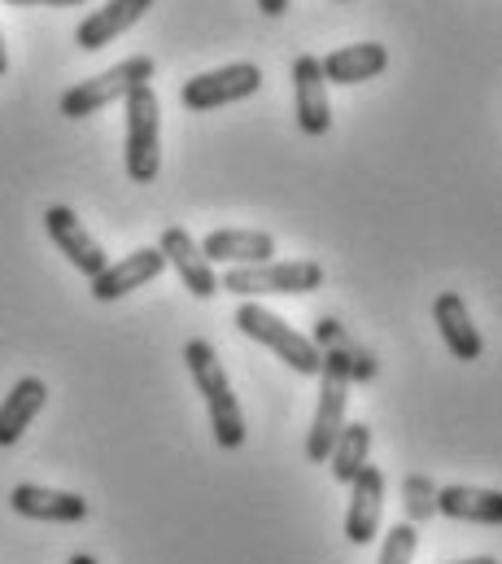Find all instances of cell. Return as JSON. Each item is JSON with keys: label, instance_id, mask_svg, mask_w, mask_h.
Here are the masks:
<instances>
[{"label": "cell", "instance_id": "7c38bea8", "mask_svg": "<svg viewBox=\"0 0 502 564\" xmlns=\"http://www.w3.org/2000/svg\"><path fill=\"white\" fill-rule=\"evenodd\" d=\"M157 250H162V259L179 272V281H184V289H188L193 297H215V293H219V272H215V263L201 254V246H197L184 228H166L162 241H157Z\"/></svg>", "mask_w": 502, "mask_h": 564}, {"label": "cell", "instance_id": "5b68a950", "mask_svg": "<svg viewBox=\"0 0 502 564\" xmlns=\"http://www.w3.org/2000/svg\"><path fill=\"white\" fill-rule=\"evenodd\" d=\"M162 171V101L153 84L127 93V175L153 184Z\"/></svg>", "mask_w": 502, "mask_h": 564}, {"label": "cell", "instance_id": "3957f363", "mask_svg": "<svg viewBox=\"0 0 502 564\" xmlns=\"http://www.w3.org/2000/svg\"><path fill=\"white\" fill-rule=\"evenodd\" d=\"M324 368H319V403H315V421L306 433V459L310 464H328L341 429H346V403H350V359L337 350H319Z\"/></svg>", "mask_w": 502, "mask_h": 564}, {"label": "cell", "instance_id": "8fae6325", "mask_svg": "<svg viewBox=\"0 0 502 564\" xmlns=\"http://www.w3.org/2000/svg\"><path fill=\"white\" fill-rule=\"evenodd\" d=\"M9 508L26 521H48V525H75L88 517V499L70 495V490H48V486H13L9 490Z\"/></svg>", "mask_w": 502, "mask_h": 564}, {"label": "cell", "instance_id": "5bb4252c", "mask_svg": "<svg viewBox=\"0 0 502 564\" xmlns=\"http://www.w3.org/2000/svg\"><path fill=\"white\" fill-rule=\"evenodd\" d=\"M380 508H384V473L363 464L359 477L350 481V512H346V539L354 547H368L376 539Z\"/></svg>", "mask_w": 502, "mask_h": 564}, {"label": "cell", "instance_id": "8992f818", "mask_svg": "<svg viewBox=\"0 0 502 564\" xmlns=\"http://www.w3.org/2000/svg\"><path fill=\"white\" fill-rule=\"evenodd\" d=\"M140 84H153V57H144V53H135L119 66L66 88L62 93V115L66 119H88V115H97V110H106L114 101H127V93L140 88Z\"/></svg>", "mask_w": 502, "mask_h": 564}, {"label": "cell", "instance_id": "484cf974", "mask_svg": "<svg viewBox=\"0 0 502 564\" xmlns=\"http://www.w3.org/2000/svg\"><path fill=\"white\" fill-rule=\"evenodd\" d=\"M9 75V44H4V31H0V79Z\"/></svg>", "mask_w": 502, "mask_h": 564}, {"label": "cell", "instance_id": "d4e9b609", "mask_svg": "<svg viewBox=\"0 0 502 564\" xmlns=\"http://www.w3.org/2000/svg\"><path fill=\"white\" fill-rule=\"evenodd\" d=\"M4 4H84V0H4Z\"/></svg>", "mask_w": 502, "mask_h": 564}, {"label": "cell", "instance_id": "d6986e66", "mask_svg": "<svg viewBox=\"0 0 502 564\" xmlns=\"http://www.w3.org/2000/svg\"><path fill=\"white\" fill-rule=\"evenodd\" d=\"M437 512L450 521H472V525H499L502 495L499 490H477V486H446L437 490Z\"/></svg>", "mask_w": 502, "mask_h": 564}, {"label": "cell", "instance_id": "277c9868", "mask_svg": "<svg viewBox=\"0 0 502 564\" xmlns=\"http://www.w3.org/2000/svg\"><path fill=\"white\" fill-rule=\"evenodd\" d=\"M237 328H241L245 337H253L258 346H266L275 359H284L293 372L319 377V368H324L319 346H315L306 333H297L293 324H284L275 311H266L262 302H241V306H237Z\"/></svg>", "mask_w": 502, "mask_h": 564}, {"label": "cell", "instance_id": "44dd1931", "mask_svg": "<svg viewBox=\"0 0 502 564\" xmlns=\"http://www.w3.org/2000/svg\"><path fill=\"white\" fill-rule=\"evenodd\" d=\"M319 350H337V355H346L350 359V381L359 377V381H368V377H376V364H372V355L368 350H359L354 346V337L337 324V319H319L315 324V337H310Z\"/></svg>", "mask_w": 502, "mask_h": 564}, {"label": "cell", "instance_id": "ba28073f", "mask_svg": "<svg viewBox=\"0 0 502 564\" xmlns=\"http://www.w3.org/2000/svg\"><path fill=\"white\" fill-rule=\"evenodd\" d=\"M44 232H48V237H53V246L70 259V268H79L88 281L106 272V263H110V259H106L101 241L84 228V219H79L70 206H48V210H44Z\"/></svg>", "mask_w": 502, "mask_h": 564}, {"label": "cell", "instance_id": "ac0fdd59", "mask_svg": "<svg viewBox=\"0 0 502 564\" xmlns=\"http://www.w3.org/2000/svg\"><path fill=\"white\" fill-rule=\"evenodd\" d=\"M44 403H48V386L40 377H22L0 403V446H13L31 429V421L44 412Z\"/></svg>", "mask_w": 502, "mask_h": 564}, {"label": "cell", "instance_id": "52a82bcc", "mask_svg": "<svg viewBox=\"0 0 502 564\" xmlns=\"http://www.w3.org/2000/svg\"><path fill=\"white\" fill-rule=\"evenodd\" d=\"M262 88V70L253 62H232V66H219V70H206V75H193L184 88H179V106L184 110H219V106H237Z\"/></svg>", "mask_w": 502, "mask_h": 564}, {"label": "cell", "instance_id": "7402d4cb", "mask_svg": "<svg viewBox=\"0 0 502 564\" xmlns=\"http://www.w3.org/2000/svg\"><path fill=\"white\" fill-rule=\"evenodd\" d=\"M406 517H411L406 525H419V521L437 517V486L428 477H419V473L406 477Z\"/></svg>", "mask_w": 502, "mask_h": 564}, {"label": "cell", "instance_id": "cb8c5ba5", "mask_svg": "<svg viewBox=\"0 0 502 564\" xmlns=\"http://www.w3.org/2000/svg\"><path fill=\"white\" fill-rule=\"evenodd\" d=\"M258 9H262L266 18H280V13H288V0H258Z\"/></svg>", "mask_w": 502, "mask_h": 564}, {"label": "cell", "instance_id": "4fadbf2b", "mask_svg": "<svg viewBox=\"0 0 502 564\" xmlns=\"http://www.w3.org/2000/svg\"><path fill=\"white\" fill-rule=\"evenodd\" d=\"M166 268L162 250L157 246H144V250H131L119 263H106L101 276H92V297L97 302H114V297H127L131 289H144L149 281H157Z\"/></svg>", "mask_w": 502, "mask_h": 564}, {"label": "cell", "instance_id": "6da1fadb", "mask_svg": "<svg viewBox=\"0 0 502 564\" xmlns=\"http://www.w3.org/2000/svg\"><path fill=\"white\" fill-rule=\"evenodd\" d=\"M184 364H188V377L197 386V394L206 399V412H210V429H215V442L223 451H241L250 429H245V412L232 394V381H228V368L219 364V350L210 341H188L184 346Z\"/></svg>", "mask_w": 502, "mask_h": 564}, {"label": "cell", "instance_id": "4316f807", "mask_svg": "<svg viewBox=\"0 0 502 564\" xmlns=\"http://www.w3.org/2000/svg\"><path fill=\"white\" fill-rule=\"evenodd\" d=\"M450 564H499L494 556H472V561H450Z\"/></svg>", "mask_w": 502, "mask_h": 564}, {"label": "cell", "instance_id": "30bf717a", "mask_svg": "<svg viewBox=\"0 0 502 564\" xmlns=\"http://www.w3.org/2000/svg\"><path fill=\"white\" fill-rule=\"evenodd\" d=\"M433 319H437V333H441V341H446V350H450L455 359L477 364V359L485 355V341H481V333H477V324H472V311H468L463 293H455V289L437 293V297H433Z\"/></svg>", "mask_w": 502, "mask_h": 564}, {"label": "cell", "instance_id": "9a60e30c", "mask_svg": "<svg viewBox=\"0 0 502 564\" xmlns=\"http://www.w3.org/2000/svg\"><path fill=\"white\" fill-rule=\"evenodd\" d=\"M149 9H153V0H106L101 9H92V13L79 22L75 44L88 48V53H97V48L114 44L123 31H131Z\"/></svg>", "mask_w": 502, "mask_h": 564}, {"label": "cell", "instance_id": "7a4b0ae2", "mask_svg": "<svg viewBox=\"0 0 502 564\" xmlns=\"http://www.w3.org/2000/svg\"><path fill=\"white\" fill-rule=\"evenodd\" d=\"M324 289V268L315 259H288V263H250V268H228L219 276V293H237L241 302L253 297H297Z\"/></svg>", "mask_w": 502, "mask_h": 564}, {"label": "cell", "instance_id": "9c48e42d", "mask_svg": "<svg viewBox=\"0 0 502 564\" xmlns=\"http://www.w3.org/2000/svg\"><path fill=\"white\" fill-rule=\"evenodd\" d=\"M293 110H297V128L306 137H324L332 128V101H328V79L319 70V57L302 53L293 62Z\"/></svg>", "mask_w": 502, "mask_h": 564}, {"label": "cell", "instance_id": "ffe728a7", "mask_svg": "<svg viewBox=\"0 0 502 564\" xmlns=\"http://www.w3.org/2000/svg\"><path fill=\"white\" fill-rule=\"evenodd\" d=\"M368 451H372V424H346L341 429V437H337V446H332V455H328V464H332V477L341 481V486H350L354 477H359V468L368 464Z\"/></svg>", "mask_w": 502, "mask_h": 564}, {"label": "cell", "instance_id": "603a6c76", "mask_svg": "<svg viewBox=\"0 0 502 564\" xmlns=\"http://www.w3.org/2000/svg\"><path fill=\"white\" fill-rule=\"evenodd\" d=\"M415 547H419V534H415V525H393V530L384 534L380 564H411V561H415Z\"/></svg>", "mask_w": 502, "mask_h": 564}, {"label": "cell", "instance_id": "83f0119b", "mask_svg": "<svg viewBox=\"0 0 502 564\" xmlns=\"http://www.w3.org/2000/svg\"><path fill=\"white\" fill-rule=\"evenodd\" d=\"M66 564H97V561H92V556H84V552H79V556H70V561H66Z\"/></svg>", "mask_w": 502, "mask_h": 564}, {"label": "cell", "instance_id": "e0dca14e", "mask_svg": "<svg viewBox=\"0 0 502 564\" xmlns=\"http://www.w3.org/2000/svg\"><path fill=\"white\" fill-rule=\"evenodd\" d=\"M201 254H206L210 263H223V268L271 263L275 237H271V232H245V228H223V232H210V237L201 241Z\"/></svg>", "mask_w": 502, "mask_h": 564}, {"label": "cell", "instance_id": "2e32d148", "mask_svg": "<svg viewBox=\"0 0 502 564\" xmlns=\"http://www.w3.org/2000/svg\"><path fill=\"white\" fill-rule=\"evenodd\" d=\"M389 66V48L376 44V40H363V44H346V48H332L328 57H319V70L328 84H368L384 75Z\"/></svg>", "mask_w": 502, "mask_h": 564}]
</instances>
